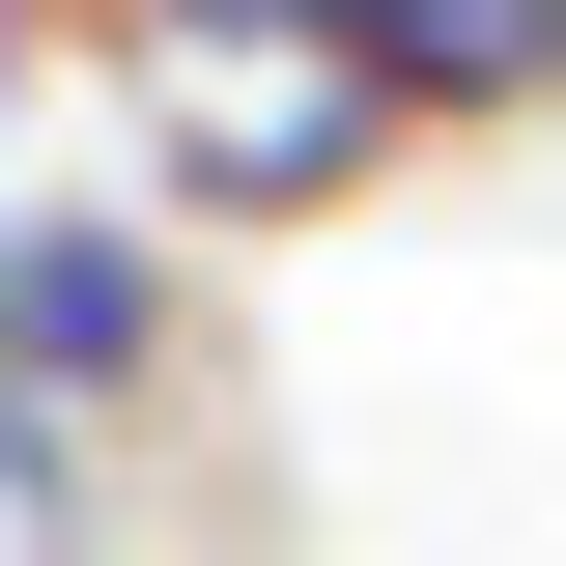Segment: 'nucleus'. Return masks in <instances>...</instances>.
I'll return each mask as SVG.
<instances>
[{"label": "nucleus", "mask_w": 566, "mask_h": 566, "mask_svg": "<svg viewBox=\"0 0 566 566\" xmlns=\"http://www.w3.org/2000/svg\"><path fill=\"white\" fill-rule=\"evenodd\" d=\"M29 29H57V0H0V85H29Z\"/></svg>", "instance_id": "39448f33"}, {"label": "nucleus", "mask_w": 566, "mask_h": 566, "mask_svg": "<svg viewBox=\"0 0 566 566\" xmlns=\"http://www.w3.org/2000/svg\"><path fill=\"white\" fill-rule=\"evenodd\" d=\"M0 397L85 424V453L199 397V283H170V227H114V199H0Z\"/></svg>", "instance_id": "f03ea898"}, {"label": "nucleus", "mask_w": 566, "mask_h": 566, "mask_svg": "<svg viewBox=\"0 0 566 566\" xmlns=\"http://www.w3.org/2000/svg\"><path fill=\"white\" fill-rule=\"evenodd\" d=\"M0 566H114V453L0 397Z\"/></svg>", "instance_id": "20e7f679"}, {"label": "nucleus", "mask_w": 566, "mask_h": 566, "mask_svg": "<svg viewBox=\"0 0 566 566\" xmlns=\"http://www.w3.org/2000/svg\"><path fill=\"white\" fill-rule=\"evenodd\" d=\"M368 85L424 142H510V114H566V0H368Z\"/></svg>", "instance_id": "7ed1b4c3"}, {"label": "nucleus", "mask_w": 566, "mask_h": 566, "mask_svg": "<svg viewBox=\"0 0 566 566\" xmlns=\"http://www.w3.org/2000/svg\"><path fill=\"white\" fill-rule=\"evenodd\" d=\"M114 142L170 227H340L424 114L368 85V0H114Z\"/></svg>", "instance_id": "f257e3e1"}]
</instances>
